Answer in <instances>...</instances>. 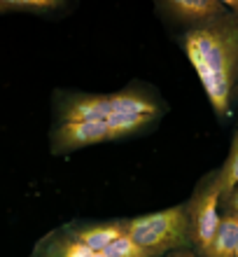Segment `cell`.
Here are the masks:
<instances>
[{"label":"cell","mask_w":238,"mask_h":257,"mask_svg":"<svg viewBox=\"0 0 238 257\" xmlns=\"http://www.w3.org/2000/svg\"><path fill=\"white\" fill-rule=\"evenodd\" d=\"M182 49L219 119L231 117L238 82V17L222 14L182 35Z\"/></svg>","instance_id":"obj_1"},{"label":"cell","mask_w":238,"mask_h":257,"mask_svg":"<svg viewBox=\"0 0 238 257\" xmlns=\"http://www.w3.org/2000/svg\"><path fill=\"white\" fill-rule=\"evenodd\" d=\"M124 229L143 250L150 252V257L182 250L191 241L187 206H170L157 213L124 220Z\"/></svg>","instance_id":"obj_2"},{"label":"cell","mask_w":238,"mask_h":257,"mask_svg":"<svg viewBox=\"0 0 238 257\" xmlns=\"http://www.w3.org/2000/svg\"><path fill=\"white\" fill-rule=\"evenodd\" d=\"M129 115H159V105L140 89H124L115 94L73 96L61 105V122L84 119H115Z\"/></svg>","instance_id":"obj_3"},{"label":"cell","mask_w":238,"mask_h":257,"mask_svg":"<svg viewBox=\"0 0 238 257\" xmlns=\"http://www.w3.org/2000/svg\"><path fill=\"white\" fill-rule=\"evenodd\" d=\"M157 117L150 115H129L115 119H84V122H61L54 131L52 148L54 152H73V150L98 145L105 141H119L124 136L140 131L152 124Z\"/></svg>","instance_id":"obj_4"},{"label":"cell","mask_w":238,"mask_h":257,"mask_svg":"<svg viewBox=\"0 0 238 257\" xmlns=\"http://www.w3.org/2000/svg\"><path fill=\"white\" fill-rule=\"evenodd\" d=\"M219 187L215 180H208L205 185H201L194 196L187 203V217H189V236L194 248L198 250V255H205L210 248L215 231L219 227Z\"/></svg>","instance_id":"obj_5"},{"label":"cell","mask_w":238,"mask_h":257,"mask_svg":"<svg viewBox=\"0 0 238 257\" xmlns=\"http://www.w3.org/2000/svg\"><path fill=\"white\" fill-rule=\"evenodd\" d=\"M161 7L168 17L191 24V26L205 24V21L217 19L224 14V5L219 0H168Z\"/></svg>","instance_id":"obj_6"},{"label":"cell","mask_w":238,"mask_h":257,"mask_svg":"<svg viewBox=\"0 0 238 257\" xmlns=\"http://www.w3.org/2000/svg\"><path fill=\"white\" fill-rule=\"evenodd\" d=\"M238 248V215L231 210H224L219 217V227L215 231L210 248L203 257H236Z\"/></svg>","instance_id":"obj_7"},{"label":"cell","mask_w":238,"mask_h":257,"mask_svg":"<svg viewBox=\"0 0 238 257\" xmlns=\"http://www.w3.org/2000/svg\"><path fill=\"white\" fill-rule=\"evenodd\" d=\"M126 234L124 229V220H115V222H101V224H91V227H84V229H77L73 236L84 243L87 248L96 252H103L112 241Z\"/></svg>","instance_id":"obj_8"},{"label":"cell","mask_w":238,"mask_h":257,"mask_svg":"<svg viewBox=\"0 0 238 257\" xmlns=\"http://www.w3.org/2000/svg\"><path fill=\"white\" fill-rule=\"evenodd\" d=\"M219 187V194H222V201L229 199L233 190L238 187V131L233 134L231 148H229V155H226V162L222 164V169L215 178H212Z\"/></svg>","instance_id":"obj_9"},{"label":"cell","mask_w":238,"mask_h":257,"mask_svg":"<svg viewBox=\"0 0 238 257\" xmlns=\"http://www.w3.org/2000/svg\"><path fill=\"white\" fill-rule=\"evenodd\" d=\"M40 257H105L103 252H96L80 243L75 236H59L52 238L45 248H42Z\"/></svg>","instance_id":"obj_10"},{"label":"cell","mask_w":238,"mask_h":257,"mask_svg":"<svg viewBox=\"0 0 238 257\" xmlns=\"http://www.w3.org/2000/svg\"><path fill=\"white\" fill-rule=\"evenodd\" d=\"M103 255L105 257H150V252L143 250L129 234H122L117 241H112V243L103 250Z\"/></svg>","instance_id":"obj_11"},{"label":"cell","mask_w":238,"mask_h":257,"mask_svg":"<svg viewBox=\"0 0 238 257\" xmlns=\"http://www.w3.org/2000/svg\"><path fill=\"white\" fill-rule=\"evenodd\" d=\"M10 3V10H17V12H49V10H56L59 3L56 0H7Z\"/></svg>","instance_id":"obj_12"},{"label":"cell","mask_w":238,"mask_h":257,"mask_svg":"<svg viewBox=\"0 0 238 257\" xmlns=\"http://www.w3.org/2000/svg\"><path fill=\"white\" fill-rule=\"evenodd\" d=\"M224 203H226V210H231V213L238 215V187L229 194V199H224Z\"/></svg>","instance_id":"obj_13"},{"label":"cell","mask_w":238,"mask_h":257,"mask_svg":"<svg viewBox=\"0 0 238 257\" xmlns=\"http://www.w3.org/2000/svg\"><path fill=\"white\" fill-rule=\"evenodd\" d=\"M166 257H198V252H191V250H175V252H170V255H166Z\"/></svg>","instance_id":"obj_14"},{"label":"cell","mask_w":238,"mask_h":257,"mask_svg":"<svg viewBox=\"0 0 238 257\" xmlns=\"http://www.w3.org/2000/svg\"><path fill=\"white\" fill-rule=\"evenodd\" d=\"M7 12H12V10H10V3H7V0H0V14H7Z\"/></svg>","instance_id":"obj_15"},{"label":"cell","mask_w":238,"mask_h":257,"mask_svg":"<svg viewBox=\"0 0 238 257\" xmlns=\"http://www.w3.org/2000/svg\"><path fill=\"white\" fill-rule=\"evenodd\" d=\"M236 94H238V82H236Z\"/></svg>","instance_id":"obj_16"},{"label":"cell","mask_w":238,"mask_h":257,"mask_svg":"<svg viewBox=\"0 0 238 257\" xmlns=\"http://www.w3.org/2000/svg\"><path fill=\"white\" fill-rule=\"evenodd\" d=\"M236 257H238V248H236Z\"/></svg>","instance_id":"obj_17"}]
</instances>
